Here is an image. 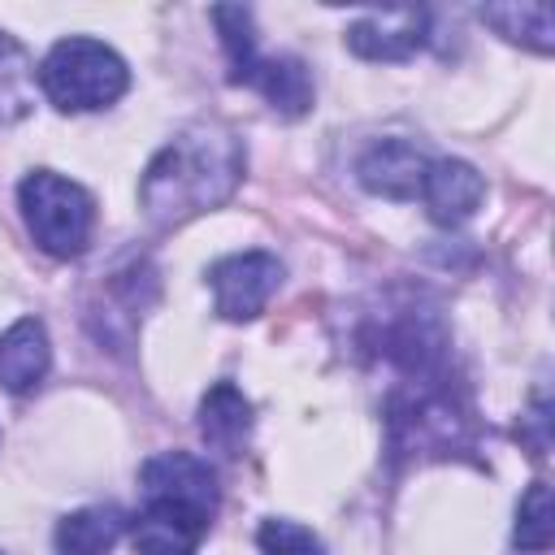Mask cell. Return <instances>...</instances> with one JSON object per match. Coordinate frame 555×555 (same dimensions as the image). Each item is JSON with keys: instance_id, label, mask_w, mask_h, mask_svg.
<instances>
[{"instance_id": "cell-1", "label": "cell", "mask_w": 555, "mask_h": 555, "mask_svg": "<svg viewBox=\"0 0 555 555\" xmlns=\"http://www.w3.org/2000/svg\"><path fill=\"white\" fill-rule=\"evenodd\" d=\"M243 182V139L230 126L195 121L165 143L139 182V208L152 225L169 230L199 212L221 208Z\"/></svg>"}, {"instance_id": "cell-2", "label": "cell", "mask_w": 555, "mask_h": 555, "mask_svg": "<svg viewBox=\"0 0 555 555\" xmlns=\"http://www.w3.org/2000/svg\"><path fill=\"white\" fill-rule=\"evenodd\" d=\"M221 48L230 56V82L256 87L273 113L282 117H304L312 108V78L299 56H260L256 52V30L251 13L238 4H217L212 9Z\"/></svg>"}, {"instance_id": "cell-3", "label": "cell", "mask_w": 555, "mask_h": 555, "mask_svg": "<svg viewBox=\"0 0 555 555\" xmlns=\"http://www.w3.org/2000/svg\"><path fill=\"white\" fill-rule=\"evenodd\" d=\"M39 87L61 113H91V108H108L113 100L126 95L130 69L108 43L69 35V39L52 43V52L43 56Z\"/></svg>"}, {"instance_id": "cell-4", "label": "cell", "mask_w": 555, "mask_h": 555, "mask_svg": "<svg viewBox=\"0 0 555 555\" xmlns=\"http://www.w3.org/2000/svg\"><path fill=\"white\" fill-rule=\"evenodd\" d=\"M17 204H22V217H26L30 238L48 256L74 260V256L87 251L91 230H95V199L78 182L61 178L52 169H35V173L22 178Z\"/></svg>"}, {"instance_id": "cell-5", "label": "cell", "mask_w": 555, "mask_h": 555, "mask_svg": "<svg viewBox=\"0 0 555 555\" xmlns=\"http://www.w3.org/2000/svg\"><path fill=\"white\" fill-rule=\"evenodd\" d=\"M208 286L221 321H251L282 286V260L269 251H234L208 269Z\"/></svg>"}, {"instance_id": "cell-6", "label": "cell", "mask_w": 555, "mask_h": 555, "mask_svg": "<svg viewBox=\"0 0 555 555\" xmlns=\"http://www.w3.org/2000/svg\"><path fill=\"white\" fill-rule=\"evenodd\" d=\"M212 516H217L212 507H199L191 499L143 494V507L130 520L134 555H195Z\"/></svg>"}, {"instance_id": "cell-7", "label": "cell", "mask_w": 555, "mask_h": 555, "mask_svg": "<svg viewBox=\"0 0 555 555\" xmlns=\"http://www.w3.org/2000/svg\"><path fill=\"white\" fill-rule=\"evenodd\" d=\"M425 26L421 9H377L347 26V48L364 61H408L425 43Z\"/></svg>"}, {"instance_id": "cell-8", "label": "cell", "mask_w": 555, "mask_h": 555, "mask_svg": "<svg viewBox=\"0 0 555 555\" xmlns=\"http://www.w3.org/2000/svg\"><path fill=\"white\" fill-rule=\"evenodd\" d=\"M425 169H429V156L412 139H382L356 165L360 186L373 195H386V199H416Z\"/></svg>"}, {"instance_id": "cell-9", "label": "cell", "mask_w": 555, "mask_h": 555, "mask_svg": "<svg viewBox=\"0 0 555 555\" xmlns=\"http://www.w3.org/2000/svg\"><path fill=\"white\" fill-rule=\"evenodd\" d=\"M481 195H486V178L468 160H455V156L429 160L425 182H421V199L438 225H464L477 212Z\"/></svg>"}, {"instance_id": "cell-10", "label": "cell", "mask_w": 555, "mask_h": 555, "mask_svg": "<svg viewBox=\"0 0 555 555\" xmlns=\"http://www.w3.org/2000/svg\"><path fill=\"white\" fill-rule=\"evenodd\" d=\"M139 490L143 494H169V499H191L199 507L221 503L217 494V473L208 460L191 455V451H160L139 468Z\"/></svg>"}, {"instance_id": "cell-11", "label": "cell", "mask_w": 555, "mask_h": 555, "mask_svg": "<svg viewBox=\"0 0 555 555\" xmlns=\"http://www.w3.org/2000/svg\"><path fill=\"white\" fill-rule=\"evenodd\" d=\"M48 364H52V347H48L43 321L22 317L0 334V386L4 390H13V395L35 390L43 382Z\"/></svg>"}, {"instance_id": "cell-12", "label": "cell", "mask_w": 555, "mask_h": 555, "mask_svg": "<svg viewBox=\"0 0 555 555\" xmlns=\"http://www.w3.org/2000/svg\"><path fill=\"white\" fill-rule=\"evenodd\" d=\"M199 434H204V442H208L212 451H221V455H238V451H243V442H247V434H251V403L243 399L238 386L217 382V386L204 395V403H199Z\"/></svg>"}, {"instance_id": "cell-13", "label": "cell", "mask_w": 555, "mask_h": 555, "mask_svg": "<svg viewBox=\"0 0 555 555\" xmlns=\"http://www.w3.org/2000/svg\"><path fill=\"white\" fill-rule=\"evenodd\" d=\"M121 529H126V516L117 507H82L56 525V551L61 555H108Z\"/></svg>"}, {"instance_id": "cell-14", "label": "cell", "mask_w": 555, "mask_h": 555, "mask_svg": "<svg viewBox=\"0 0 555 555\" xmlns=\"http://www.w3.org/2000/svg\"><path fill=\"white\" fill-rule=\"evenodd\" d=\"M35 82H39V69L30 52L0 30V126L22 121L35 108Z\"/></svg>"}, {"instance_id": "cell-15", "label": "cell", "mask_w": 555, "mask_h": 555, "mask_svg": "<svg viewBox=\"0 0 555 555\" xmlns=\"http://www.w3.org/2000/svg\"><path fill=\"white\" fill-rule=\"evenodd\" d=\"M481 22L494 26L512 43H525L542 56L551 52V9L546 4H486Z\"/></svg>"}, {"instance_id": "cell-16", "label": "cell", "mask_w": 555, "mask_h": 555, "mask_svg": "<svg viewBox=\"0 0 555 555\" xmlns=\"http://www.w3.org/2000/svg\"><path fill=\"white\" fill-rule=\"evenodd\" d=\"M551 533H555V525H551V486L529 481V490L520 494V507H516V551L546 555Z\"/></svg>"}, {"instance_id": "cell-17", "label": "cell", "mask_w": 555, "mask_h": 555, "mask_svg": "<svg viewBox=\"0 0 555 555\" xmlns=\"http://www.w3.org/2000/svg\"><path fill=\"white\" fill-rule=\"evenodd\" d=\"M256 542H260V555H325L321 538L295 520H264L256 529Z\"/></svg>"}, {"instance_id": "cell-18", "label": "cell", "mask_w": 555, "mask_h": 555, "mask_svg": "<svg viewBox=\"0 0 555 555\" xmlns=\"http://www.w3.org/2000/svg\"><path fill=\"white\" fill-rule=\"evenodd\" d=\"M0 555H4V551H0Z\"/></svg>"}]
</instances>
